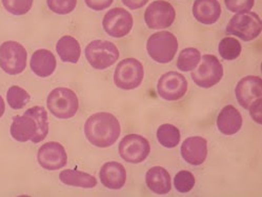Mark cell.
<instances>
[{"instance_id":"1","label":"cell","mask_w":262,"mask_h":197,"mask_svg":"<svg viewBox=\"0 0 262 197\" xmlns=\"http://www.w3.org/2000/svg\"><path fill=\"white\" fill-rule=\"evenodd\" d=\"M10 132L11 136L19 142L42 141L49 133L48 112L40 105L30 107L23 116H14Z\"/></svg>"},{"instance_id":"2","label":"cell","mask_w":262,"mask_h":197,"mask_svg":"<svg viewBox=\"0 0 262 197\" xmlns=\"http://www.w3.org/2000/svg\"><path fill=\"white\" fill-rule=\"evenodd\" d=\"M121 133L119 120L111 113L98 112L91 115L84 124L88 140L98 148H108L117 141Z\"/></svg>"},{"instance_id":"3","label":"cell","mask_w":262,"mask_h":197,"mask_svg":"<svg viewBox=\"0 0 262 197\" xmlns=\"http://www.w3.org/2000/svg\"><path fill=\"white\" fill-rule=\"evenodd\" d=\"M149 57L158 63H168L178 51V40L171 32L160 31L151 35L146 42Z\"/></svg>"},{"instance_id":"4","label":"cell","mask_w":262,"mask_h":197,"mask_svg":"<svg viewBox=\"0 0 262 197\" xmlns=\"http://www.w3.org/2000/svg\"><path fill=\"white\" fill-rule=\"evenodd\" d=\"M47 104L50 112L59 119H69L76 115L79 109L77 95L68 87H56L49 94Z\"/></svg>"},{"instance_id":"5","label":"cell","mask_w":262,"mask_h":197,"mask_svg":"<svg viewBox=\"0 0 262 197\" xmlns=\"http://www.w3.org/2000/svg\"><path fill=\"white\" fill-rule=\"evenodd\" d=\"M262 25L259 15L251 11L237 13L232 17L227 27V33L237 36L243 41L254 40L260 35Z\"/></svg>"},{"instance_id":"6","label":"cell","mask_w":262,"mask_h":197,"mask_svg":"<svg viewBox=\"0 0 262 197\" xmlns=\"http://www.w3.org/2000/svg\"><path fill=\"white\" fill-rule=\"evenodd\" d=\"M28 52L17 41H6L0 46V67L9 75H18L27 68Z\"/></svg>"},{"instance_id":"7","label":"cell","mask_w":262,"mask_h":197,"mask_svg":"<svg viewBox=\"0 0 262 197\" xmlns=\"http://www.w3.org/2000/svg\"><path fill=\"white\" fill-rule=\"evenodd\" d=\"M85 58L96 70H105L113 65L119 58L117 47L107 40H94L85 48Z\"/></svg>"},{"instance_id":"8","label":"cell","mask_w":262,"mask_h":197,"mask_svg":"<svg viewBox=\"0 0 262 197\" xmlns=\"http://www.w3.org/2000/svg\"><path fill=\"white\" fill-rule=\"evenodd\" d=\"M144 77L142 63L136 58H125L121 60L114 73L115 84L122 90H134L138 87Z\"/></svg>"},{"instance_id":"9","label":"cell","mask_w":262,"mask_h":197,"mask_svg":"<svg viewBox=\"0 0 262 197\" xmlns=\"http://www.w3.org/2000/svg\"><path fill=\"white\" fill-rule=\"evenodd\" d=\"M223 76V67L215 55H204L200 65L192 72L194 82L203 89H210L217 84Z\"/></svg>"},{"instance_id":"10","label":"cell","mask_w":262,"mask_h":197,"mask_svg":"<svg viewBox=\"0 0 262 197\" xmlns=\"http://www.w3.org/2000/svg\"><path fill=\"white\" fill-rule=\"evenodd\" d=\"M118 151L122 159L129 164L142 163L151 152V146L146 138L138 134H129L122 138Z\"/></svg>"},{"instance_id":"11","label":"cell","mask_w":262,"mask_h":197,"mask_svg":"<svg viewBox=\"0 0 262 197\" xmlns=\"http://www.w3.org/2000/svg\"><path fill=\"white\" fill-rule=\"evenodd\" d=\"M175 17V9L170 3L164 0H156L146 8L144 21L149 29L161 30L171 27Z\"/></svg>"},{"instance_id":"12","label":"cell","mask_w":262,"mask_h":197,"mask_svg":"<svg viewBox=\"0 0 262 197\" xmlns=\"http://www.w3.org/2000/svg\"><path fill=\"white\" fill-rule=\"evenodd\" d=\"M133 16L122 8L111 9L103 17L104 31L114 38H122L133 28Z\"/></svg>"},{"instance_id":"13","label":"cell","mask_w":262,"mask_h":197,"mask_svg":"<svg viewBox=\"0 0 262 197\" xmlns=\"http://www.w3.org/2000/svg\"><path fill=\"white\" fill-rule=\"evenodd\" d=\"M157 91L161 98L168 101H175L185 95L188 91V81L178 72H167L159 78Z\"/></svg>"},{"instance_id":"14","label":"cell","mask_w":262,"mask_h":197,"mask_svg":"<svg viewBox=\"0 0 262 197\" xmlns=\"http://www.w3.org/2000/svg\"><path fill=\"white\" fill-rule=\"evenodd\" d=\"M39 165L48 171L60 170L68 163V154L62 145L57 141H50L40 147L37 154Z\"/></svg>"},{"instance_id":"15","label":"cell","mask_w":262,"mask_h":197,"mask_svg":"<svg viewBox=\"0 0 262 197\" xmlns=\"http://www.w3.org/2000/svg\"><path fill=\"white\" fill-rule=\"evenodd\" d=\"M262 81L258 76H247L240 79L235 89L237 101L243 107L249 109L250 105L262 95Z\"/></svg>"},{"instance_id":"16","label":"cell","mask_w":262,"mask_h":197,"mask_svg":"<svg viewBox=\"0 0 262 197\" xmlns=\"http://www.w3.org/2000/svg\"><path fill=\"white\" fill-rule=\"evenodd\" d=\"M181 156L192 166L202 165L208 156V141L200 136L186 138L181 145Z\"/></svg>"},{"instance_id":"17","label":"cell","mask_w":262,"mask_h":197,"mask_svg":"<svg viewBox=\"0 0 262 197\" xmlns=\"http://www.w3.org/2000/svg\"><path fill=\"white\" fill-rule=\"evenodd\" d=\"M99 177L105 188L119 190L125 185L126 171L125 168L117 161H108L102 166L99 172Z\"/></svg>"},{"instance_id":"18","label":"cell","mask_w":262,"mask_h":197,"mask_svg":"<svg viewBox=\"0 0 262 197\" xmlns=\"http://www.w3.org/2000/svg\"><path fill=\"white\" fill-rule=\"evenodd\" d=\"M218 130L224 135H234L242 127V116L234 105H226L217 118Z\"/></svg>"},{"instance_id":"19","label":"cell","mask_w":262,"mask_h":197,"mask_svg":"<svg viewBox=\"0 0 262 197\" xmlns=\"http://www.w3.org/2000/svg\"><path fill=\"white\" fill-rule=\"evenodd\" d=\"M193 15L203 25H213L220 18L221 6L218 0H195Z\"/></svg>"},{"instance_id":"20","label":"cell","mask_w":262,"mask_h":197,"mask_svg":"<svg viewBox=\"0 0 262 197\" xmlns=\"http://www.w3.org/2000/svg\"><path fill=\"white\" fill-rule=\"evenodd\" d=\"M56 58L54 54L46 49H39L34 52L30 65L34 73L42 78L51 76L56 69Z\"/></svg>"},{"instance_id":"21","label":"cell","mask_w":262,"mask_h":197,"mask_svg":"<svg viewBox=\"0 0 262 197\" xmlns=\"http://www.w3.org/2000/svg\"><path fill=\"white\" fill-rule=\"evenodd\" d=\"M145 183L153 193L164 195L172 189L171 175L162 167H153L146 172Z\"/></svg>"},{"instance_id":"22","label":"cell","mask_w":262,"mask_h":197,"mask_svg":"<svg viewBox=\"0 0 262 197\" xmlns=\"http://www.w3.org/2000/svg\"><path fill=\"white\" fill-rule=\"evenodd\" d=\"M56 51H57L60 59L63 62L71 63H77L81 54L79 42L76 38L70 35H66L58 40L57 45H56Z\"/></svg>"},{"instance_id":"23","label":"cell","mask_w":262,"mask_h":197,"mask_svg":"<svg viewBox=\"0 0 262 197\" xmlns=\"http://www.w3.org/2000/svg\"><path fill=\"white\" fill-rule=\"evenodd\" d=\"M60 182L67 186L92 189L97 186V179L85 172L78 170H63L59 174Z\"/></svg>"},{"instance_id":"24","label":"cell","mask_w":262,"mask_h":197,"mask_svg":"<svg viewBox=\"0 0 262 197\" xmlns=\"http://www.w3.org/2000/svg\"><path fill=\"white\" fill-rule=\"evenodd\" d=\"M157 139L162 147L173 149L179 145L180 131L173 124L164 123L157 130Z\"/></svg>"},{"instance_id":"25","label":"cell","mask_w":262,"mask_h":197,"mask_svg":"<svg viewBox=\"0 0 262 197\" xmlns=\"http://www.w3.org/2000/svg\"><path fill=\"white\" fill-rule=\"evenodd\" d=\"M201 60V54L195 48H186L182 50L178 56L177 68L182 72L192 71L197 68Z\"/></svg>"},{"instance_id":"26","label":"cell","mask_w":262,"mask_h":197,"mask_svg":"<svg viewBox=\"0 0 262 197\" xmlns=\"http://www.w3.org/2000/svg\"><path fill=\"white\" fill-rule=\"evenodd\" d=\"M31 96L25 89L12 85L7 93V100L13 110H20L30 102Z\"/></svg>"},{"instance_id":"27","label":"cell","mask_w":262,"mask_h":197,"mask_svg":"<svg viewBox=\"0 0 262 197\" xmlns=\"http://www.w3.org/2000/svg\"><path fill=\"white\" fill-rule=\"evenodd\" d=\"M218 51L223 59L235 60L241 54V45L234 37H226L220 41Z\"/></svg>"},{"instance_id":"28","label":"cell","mask_w":262,"mask_h":197,"mask_svg":"<svg viewBox=\"0 0 262 197\" xmlns=\"http://www.w3.org/2000/svg\"><path fill=\"white\" fill-rule=\"evenodd\" d=\"M196 179L189 171H180L174 178V186L180 193H188L195 187Z\"/></svg>"},{"instance_id":"29","label":"cell","mask_w":262,"mask_h":197,"mask_svg":"<svg viewBox=\"0 0 262 197\" xmlns=\"http://www.w3.org/2000/svg\"><path fill=\"white\" fill-rule=\"evenodd\" d=\"M5 9L16 16L26 15L33 6V0H3Z\"/></svg>"},{"instance_id":"30","label":"cell","mask_w":262,"mask_h":197,"mask_svg":"<svg viewBox=\"0 0 262 197\" xmlns=\"http://www.w3.org/2000/svg\"><path fill=\"white\" fill-rule=\"evenodd\" d=\"M49 9L58 15H68L77 6V0H47Z\"/></svg>"},{"instance_id":"31","label":"cell","mask_w":262,"mask_h":197,"mask_svg":"<svg viewBox=\"0 0 262 197\" xmlns=\"http://www.w3.org/2000/svg\"><path fill=\"white\" fill-rule=\"evenodd\" d=\"M226 7L233 13H245L253 9L255 0H224Z\"/></svg>"},{"instance_id":"32","label":"cell","mask_w":262,"mask_h":197,"mask_svg":"<svg viewBox=\"0 0 262 197\" xmlns=\"http://www.w3.org/2000/svg\"><path fill=\"white\" fill-rule=\"evenodd\" d=\"M85 5L94 11H103L111 7L114 0H84Z\"/></svg>"},{"instance_id":"33","label":"cell","mask_w":262,"mask_h":197,"mask_svg":"<svg viewBox=\"0 0 262 197\" xmlns=\"http://www.w3.org/2000/svg\"><path fill=\"white\" fill-rule=\"evenodd\" d=\"M252 118L257 122L261 123V98L256 99L249 107Z\"/></svg>"},{"instance_id":"34","label":"cell","mask_w":262,"mask_h":197,"mask_svg":"<svg viewBox=\"0 0 262 197\" xmlns=\"http://www.w3.org/2000/svg\"><path fill=\"white\" fill-rule=\"evenodd\" d=\"M121 2L129 10H138L144 7L148 0H121Z\"/></svg>"},{"instance_id":"35","label":"cell","mask_w":262,"mask_h":197,"mask_svg":"<svg viewBox=\"0 0 262 197\" xmlns=\"http://www.w3.org/2000/svg\"><path fill=\"white\" fill-rule=\"evenodd\" d=\"M5 111H6V104H5L3 96L0 95V118H2L3 115L5 114Z\"/></svg>"}]
</instances>
